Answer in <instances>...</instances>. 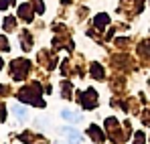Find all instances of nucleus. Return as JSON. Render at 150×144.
<instances>
[{
    "label": "nucleus",
    "mask_w": 150,
    "mask_h": 144,
    "mask_svg": "<svg viewBox=\"0 0 150 144\" xmlns=\"http://www.w3.org/2000/svg\"><path fill=\"white\" fill-rule=\"evenodd\" d=\"M65 132H67V138H69V142H71V144L81 142V136L77 134V130H71V128H69V130H65Z\"/></svg>",
    "instance_id": "1"
},
{
    "label": "nucleus",
    "mask_w": 150,
    "mask_h": 144,
    "mask_svg": "<svg viewBox=\"0 0 150 144\" xmlns=\"http://www.w3.org/2000/svg\"><path fill=\"white\" fill-rule=\"evenodd\" d=\"M63 118H65V120H69V122H77V120H79V116H77V114L67 112V110H63Z\"/></svg>",
    "instance_id": "2"
},
{
    "label": "nucleus",
    "mask_w": 150,
    "mask_h": 144,
    "mask_svg": "<svg viewBox=\"0 0 150 144\" xmlns=\"http://www.w3.org/2000/svg\"><path fill=\"white\" fill-rule=\"evenodd\" d=\"M14 114H16L21 120H25V118H26V110H25V108H18V106H14Z\"/></svg>",
    "instance_id": "3"
},
{
    "label": "nucleus",
    "mask_w": 150,
    "mask_h": 144,
    "mask_svg": "<svg viewBox=\"0 0 150 144\" xmlns=\"http://www.w3.org/2000/svg\"><path fill=\"white\" fill-rule=\"evenodd\" d=\"M105 23H108V16H105V14H100V16L96 18V24H98V26H103Z\"/></svg>",
    "instance_id": "4"
}]
</instances>
